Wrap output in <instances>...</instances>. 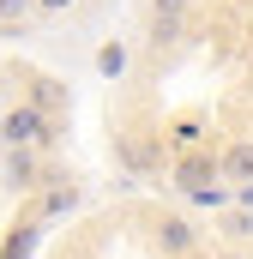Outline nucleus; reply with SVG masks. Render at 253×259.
<instances>
[{"mask_svg": "<svg viewBox=\"0 0 253 259\" xmlns=\"http://www.w3.org/2000/svg\"><path fill=\"white\" fill-rule=\"evenodd\" d=\"M0 181H6V187H18V193L43 187V175H36V145H6V163H0Z\"/></svg>", "mask_w": 253, "mask_h": 259, "instance_id": "3", "label": "nucleus"}, {"mask_svg": "<svg viewBox=\"0 0 253 259\" xmlns=\"http://www.w3.org/2000/svg\"><path fill=\"white\" fill-rule=\"evenodd\" d=\"M55 139V115H43L36 103H18L0 115V145H49Z\"/></svg>", "mask_w": 253, "mask_h": 259, "instance_id": "1", "label": "nucleus"}, {"mask_svg": "<svg viewBox=\"0 0 253 259\" xmlns=\"http://www.w3.org/2000/svg\"><path fill=\"white\" fill-rule=\"evenodd\" d=\"M0 115H6V109H0Z\"/></svg>", "mask_w": 253, "mask_h": 259, "instance_id": "15", "label": "nucleus"}, {"mask_svg": "<svg viewBox=\"0 0 253 259\" xmlns=\"http://www.w3.org/2000/svg\"><path fill=\"white\" fill-rule=\"evenodd\" d=\"M217 175H223V163H217V157H205V151H181V157H175V187H181V193L211 187Z\"/></svg>", "mask_w": 253, "mask_h": 259, "instance_id": "2", "label": "nucleus"}, {"mask_svg": "<svg viewBox=\"0 0 253 259\" xmlns=\"http://www.w3.org/2000/svg\"><path fill=\"white\" fill-rule=\"evenodd\" d=\"M66 211H78V187H72V181H55V187L43 193V223H55Z\"/></svg>", "mask_w": 253, "mask_h": 259, "instance_id": "7", "label": "nucleus"}, {"mask_svg": "<svg viewBox=\"0 0 253 259\" xmlns=\"http://www.w3.org/2000/svg\"><path fill=\"white\" fill-rule=\"evenodd\" d=\"M36 241H43V217L18 223V229L6 235V247H0V259H30V253H36Z\"/></svg>", "mask_w": 253, "mask_h": 259, "instance_id": "5", "label": "nucleus"}, {"mask_svg": "<svg viewBox=\"0 0 253 259\" xmlns=\"http://www.w3.org/2000/svg\"><path fill=\"white\" fill-rule=\"evenodd\" d=\"M205 115H175V121H169V145H175V151H199V145H205Z\"/></svg>", "mask_w": 253, "mask_h": 259, "instance_id": "4", "label": "nucleus"}, {"mask_svg": "<svg viewBox=\"0 0 253 259\" xmlns=\"http://www.w3.org/2000/svg\"><path fill=\"white\" fill-rule=\"evenodd\" d=\"M217 163H223V175H229V181H253V139H235Z\"/></svg>", "mask_w": 253, "mask_h": 259, "instance_id": "6", "label": "nucleus"}, {"mask_svg": "<svg viewBox=\"0 0 253 259\" xmlns=\"http://www.w3.org/2000/svg\"><path fill=\"white\" fill-rule=\"evenodd\" d=\"M157 241H163V253H187V247L199 241V235H193V223H187V217H163Z\"/></svg>", "mask_w": 253, "mask_h": 259, "instance_id": "9", "label": "nucleus"}, {"mask_svg": "<svg viewBox=\"0 0 253 259\" xmlns=\"http://www.w3.org/2000/svg\"><path fill=\"white\" fill-rule=\"evenodd\" d=\"M30 103H36L43 115H61L66 109V84L61 78H30Z\"/></svg>", "mask_w": 253, "mask_h": 259, "instance_id": "8", "label": "nucleus"}, {"mask_svg": "<svg viewBox=\"0 0 253 259\" xmlns=\"http://www.w3.org/2000/svg\"><path fill=\"white\" fill-rule=\"evenodd\" d=\"M151 18H163V24H181V18H187V0H151Z\"/></svg>", "mask_w": 253, "mask_h": 259, "instance_id": "12", "label": "nucleus"}, {"mask_svg": "<svg viewBox=\"0 0 253 259\" xmlns=\"http://www.w3.org/2000/svg\"><path fill=\"white\" fill-rule=\"evenodd\" d=\"M97 72H103V78H121L126 72V42H103V49H97Z\"/></svg>", "mask_w": 253, "mask_h": 259, "instance_id": "10", "label": "nucleus"}, {"mask_svg": "<svg viewBox=\"0 0 253 259\" xmlns=\"http://www.w3.org/2000/svg\"><path fill=\"white\" fill-rule=\"evenodd\" d=\"M78 0H36V12H72Z\"/></svg>", "mask_w": 253, "mask_h": 259, "instance_id": "14", "label": "nucleus"}, {"mask_svg": "<svg viewBox=\"0 0 253 259\" xmlns=\"http://www.w3.org/2000/svg\"><path fill=\"white\" fill-rule=\"evenodd\" d=\"M175 36H181V24H163V18H151V42H157V49H163V42H175Z\"/></svg>", "mask_w": 253, "mask_h": 259, "instance_id": "13", "label": "nucleus"}, {"mask_svg": "<svg viewBox=\"0 0 253 259\" xmlns=\"http://www.w3.org/2000/svg\"><path fill=\"white\" fill-rule=\"evenodd\" d=\"M30 12H36V0H0V24H6V30H12V24H24Z\"/></svg>", "mask_w": 253, "mask_h": 259, "instance_id": "11", "label": "nucleus"}]
</instances>
